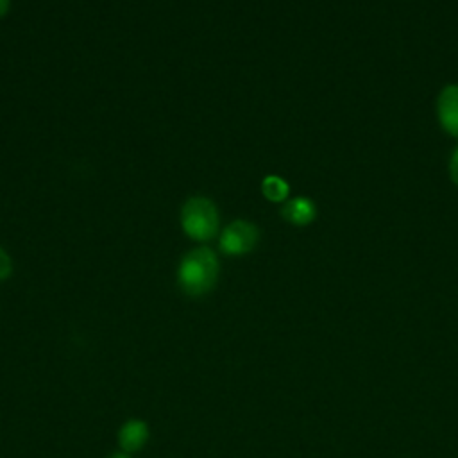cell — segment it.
<instances>
[{"mask_svg": "<svg viewBox=\"0 0 458 458\" xmlns=\"http://www.w3.org/2000/svg\"><path fill=\"white\" fill-rule=\"evenodd\" d=\"M218 268V258L211 249H193L179 263L177 283L184 293L191 297H200L215 286Z\"/></svg>", "mask_w": 458, "mask_h": 458, "instance_id": "obj_1", "label": "cell"}, {"mask_svg": "<svg viewBox=\"0 0 458 458\" xmlns=\"http://www.w3.org/2000/svg\"><path fill=\"white\" fill-rule=\"evenodd\" d=\"M181 224L190 238L199 242L211 240L220 225L218 209L206 197H191L181 209Z\"/></svg>", "mask_w": 458, "mask_h": 458, "instance_id": "obj_2", "label": "cell"}, {"mask_svg": "<svg viewBox=\"0 0 458 458\" xmlns=\"http://www.w3.org/2000/svg\"><path fill=\"white\" fill-rule=\"evenodd\" d=\"M258 227L247 220H234L222 229L220 250L229 256H242L250 252L258 243Z\"/></svg>", "mask_w": 458, "mask_h": 458, "instance_id": "obj_3", "label": "cell"}, {"mask_svg": "<svg viewBox=\"0 0 458 458\" xmlns=\"http://www.w3.org/2000/svg\"><path fill=\"white\" fill-rule=\"evenodd\" d=\"M438 118L442 127L458 138V84L442 89L438 97Z\"/></svg>", "mask_w": 458, "mask_h": 458, "instance_id": "obj_4", "label": "cell"}, {"mask_svg": "<svg viewBox=\"0 0 458 458\" xmlns=\"http://www.w3.org/2000/svg\"><path fill=\"white\" fill-rule=\"evenodd\" d=\"M148 440V426L141 419H129L118 429V444L123 453L140 451Z\"/></svg>", "mask_w": 458, "mask_h": 458, "instance_id": "obj_5", "label": "cell"}, {"mask_svg": "<svg viewBox=\"0 0 458 458\" xmlns=\"http://www.w3.org/2000/svg\"><path fill=\"white\" fill-rule=\"evenodd\" d=\"M315 213H317L315 204L306 197H295L288 200L281 209V215L284 216V220L295 225L310 224L315 218Z\"/></svg>", "mask_w": 458, "mask_h": 458, "instance_id": "obj_6", "label": "cell"}, {"mask_svg": "<svg viewBox=\"0 0 458 458\" xmlns=\"http://www.w3.org/2000/svg\"><path fill=\"white\" fill-rule=\"evenodd\" d=\"M261 190H263V195L268 200H274V202L284 200L286 195H288V184L281 177H277V175L265 177L263 184H261Z\"/></svg>", "mask_w": 458, "mask_h": 458, "instance_id": "obj_7", "label": "cell"}, {"mask_svg": "<svg viewBox=\"0 0 458 458\" xmlns=\"http://www.w3.org/2000/svg\"><path fill=\"white\" fill-rule=\"evenodd\" d=\"M11 268H13L11 258H9V254L0 247V281L5 279V277H9Z\"/></svg>", "mask_w": 458, "mask_h": 458, "instance_id": "obj_8", "label": "cell"}, {"mask_svg": "<svg viewBox=\"0 0 458 458\" xmlns=\"http://www.w3.org/2000/svg\"><path fill=\"white\" fill-rule=\"evenodd\" d=\"M449 172H451V179L454 184H458V148H454L451 161H449Z\"/></svg>", "mask_w": 458, "mask_h": 458, "instance_id": "obj_9", "label": "cell"}, {"mask_svg": "<svg viewBox=\"0 0 458 458\" xmlns=\"http://www.w3.org/2000/svg\"><path fill=\"white\" fill-rule=\"evenodd\" d=\"M9 11V0H0V16H4Z\"/></svg>", "mask_w": 458, "mask_h": 458, "instance_id": "obj_10", "label": "cell"}, {"mask_svg": "<svg viewBox=\"0 0 458 458\" xmlns=\"http://www.w3.org/2000/svg\"><path fill=\"white\" fill-rule=\"evenodd\" d=\"M109 458H131L127 453H114V454H111Z\"/></svg>", "mask_w": 458, "mask_h": 458, "instance_id": "obj_11", "label": "cell"}]
</instances>
